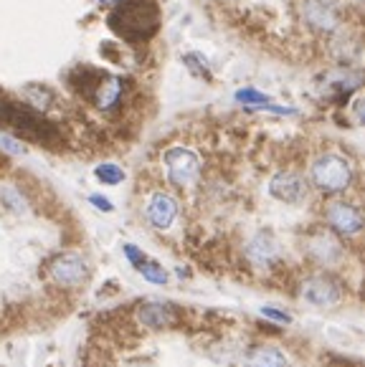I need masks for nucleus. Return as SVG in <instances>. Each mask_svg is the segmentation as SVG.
I'll return each instance as SVG.
<instances>
[{"mask_svg":"<svg viewBox=\"0 0 365 367\" xmlns=\"http://www.w3.org/2000/svg\"><path fill=\"white\" fill-rule=\"evenodd\" d=\"M112 30L127 41H142L158 30V11L142 0H124L110 21Z\"/></svg>","mask_w":365,"mask_h":367,"instance_id":"obj_1","label":"nucleus"},{"mask_svg":"<svg viewBox=\"0 0 365 367\" xmlns=\"http://www.w3.org/2000/svg\"><path fill=\"white\" fill-rule=\"evenodd\" d=\"M350 180H353V170L340 155H323L312 165V182L323 193H342Z\"/></svg>","mask_w":365,"mask_h":367,"instance_id":"obj_2","label":"nucleus"},{"mask_svg":"<svg viewBox=\"0 0 365 367\" xmlns=\"http://www.w3.org/2000/svg\"><path fill=\"white\" fill-rule=\"evenodd\" d=\"M165 168H168V177L173 185L188 187L201 175V160L195 152L185 150V147H173L165 152Z\"/></svg>","mask_w":365,"mask_h":367,"instance_id":"obj_3","label":"nucleus"},{"mask_svg":"<svg viewBox=\"0 0 365 367\" xmlns=\"http://www.w3.org/2000/svg\"><path fill=\"white\" fill-rule=\"evenodd\" d=\"M0 117H3L8 124L16 127V129H21L23 134H30L33 139H49V137H54V127L46 124L41 117L33 115V112H28V109H23V107L8 104V107L0 109Z\"/></svg>","mask_w":365,"mask_h":367,"instance_id":"obj_4","label":"nucleus"},{"mask_svg":"<svg viewBox=\"0 0 365 367\" xmlns=\"http://www.w3.org/2000/svg\"><path fill=\"white\" fill-rule=\"evenodd\" d=\"M51 276L61 286H79L86 279V264L79 256H71V253H64V256H56L49 266Z\"/></svg>","mask_w":365,"mask_h":367,"instance_id":"obj_5","label":"nucleus"},{"mask_svg":"<svg viewBox=\"0 0 365 367\" xmlns=\"http://www.w3.org/2000/svg\"><path fill=\"white\" fill-rule=\"evenodd\" d=\"M328 221L337 233L342 235H355L363 228V216H360L358 208L347 203H332L328 208Z\"/></svg>","mask_w":365,"mask_h":367,"instance_id":"obj_6","label":"nucleus"},{"mask_svg":"<svg viewBox=\"0 0 365 367\" xmlns=\"http://www.w3.org/2000/svg\"><path fill=\"white\" fill-rule=\"evenodd\" d=\"M302 294L307 296L312 304H317V307H332V304L340 301L342 291H340V286L332 281V279L315 276V279H310V281L304 284Z\"/></svg>","mask_w":365,"mask_h":367,"instance_id":"obj_7","label":"nucleus"},{"mask_svg":"<svg viewBox=\"0 0 365 367\" xmlns=\"http://www.w3.org/2000/svg\"><path fill=\"white\" fill-rule=\"evenodd\" d=\"M269 190H272L274 198L284 200V203H299L304 198V193H307V185H304V180L299 175L279 173L269 182Z\"/></svg>","mask_w":365,"mask_h":367,"instance_id":"obj_8","label":"nucleus"},{"mask_svg":"<svg viewBox=\"0 0 365 367\" xmlns=\"http://www.w3.org/2000/svg\"><path fill=\"white\" fill-rule=\"evenodd\" d=\"M178 216V205L170 195L165 193H155L147 203V218L155 228H170V223L175 221Z\"/></svg>","mask_w":365,"mask_h":367,"instance_id":"obj_9","label":"nucleus"},{"mask_svg":"<svg viewBox=\"0 0 365 367\" xmlns=\"http://www.w3.org/2000/svg\"><path fill=\"white\" fill-rule=\"evenodd\" d=\"M122 97V78L120 76H110V74H102L91 91V99L99 109H112Z\"/></svg>","mask_w":365,"mask_h":367,"instance_id":"obj_10","label":"nucleus"},{"mask_svg":"<svg viewBox=\"0 0 365 367\" xmlns=\"http://www.w3.org/2000/svg\"><path fill=\"white\" fill-rule=\"evenodd\" d=\"M140 322L152 330H163V327H170L175 322V314L168 304H158V301H150V304H142L140 312H137Z\"/></svg>","mask_w":365,"mask_h":367,"instance_id":"obj_11","label":"nucleus"},{"mask_svg":"<svg viewBox=\"0 0 365 367\" xmlns=\"http://www.w3.org/2000/svg\"><path fill=\"white\" fill-rule=\"evenodd\" d=\"M340 243L330 238V235H312L310 238V253L315 256L317 261L323 264H332V261L340 259Z\"/></svg>","mask_w":365,"mask_h":367,"instance_id":"obj_12","label":"nucleus"},{"mask_svg":"<svg viewBox=\"0 0 365 367\" xmlns=\"http://www.w3.org/2000/svg\"><path fill=\"white\" fill-rule=\"evenodd\" d=\"M304 13H307V21H310L312 25H317L320 30L332 28V25H335L332 8L325 6L323 0H310V3H307V8H304Z\"/></svg>","mask_w":365,"mask_h":367,"instance_id":"obj_13","label":"nucleus"},{"mask_svg":"<svg viewBox=\"0 0 365 367\" xmlns=\"http://www.w3.org/2000/svg\"><path fill=\"white\" fill-rule=\"evenodd\" d=\"M246 367H286V360L282 357L279 349L274 347H256L246 357Z\"/></svg>","mask_w":365,"mask_h":367,"instance_id":"obj_14","label":"nucleus"},{"mask_svg":"<svg viewBox=\"0 0 365 367\" xmlns=\"http://www.w3.org/2000/svg\"><path fill=\"white\" fill-rule=\"evenodd\" d=\"M246 253H249V259L254 261V264L262 266V264H269V261L274 259V246L269 243L267 235H259V238L249 246V251Z\"/></svg>","mask_w":365,"mask_h":367,"instance_id":"obj_15","label":"nucleus"},{"mask_svg":"<svg viewBox=\"0 0 365 367\" xmlns=\"http://www.w3.org/2000/svg\"><path fill=\"white\" fill-rule=\"evenodd\" d=\"M97 177L107 185H117V182L124 180V173H122L117 165H99L97 168Z\"/></svg>","mask_w":365,"mask_h":367,"instance_id":"obj_16","label":"nucleus"},{"mask_svg":"<svg viewBox=\"0 0 365 367\" xmlns=\"http://www.w3.org/2000/svg\"><path fill=\"white\" fill-rule=\"evenodd\" d=\"M137 266H140L142 276H145L147 281H152V284H165L168 281V274H165L158 264H147V261H142V264H137Z\"/></svg>","mask_w":365,"mask_h":367,"instance_id":"obj_17","label":"nucleus"},{"mask_svg":"<svg viewBox=\"0 0 365 367\" xmlns=\"http://www.w3.org/2000/svg\"><path fill=\"white\" fill-rule=\"evenodd\" d=\"M236 99L241 104H254V107H267V97H264L262 91L256 89H241L236 91Z\"/></svg>","mask_w":365,"mask_h":367,"instance_id":"obj_18","label":"nucleus"},{"mask_svg":"<svg viewBox=\"0 0 365 367\" xmlns=\"http://www.w3.org/2000/svg\"><path fill=\"white\" fill-rule=\"evenodd\" d=\"M124 253H127V259L132 261V264H142V261H145V256H140V251L134 246H124Z\"/></svg>","mask_w":365,"mask_h":367,"instance_id":"obj_19","label":"nucleus"},{"mask_svg":"<svg viewBox=\"0 0 365 367\" xmlns=\"http://www.w3.org/2000/svg\"><path fill=\"white\" fill-rule=\"evenodd\" d=\"M262 312H264V317H272V319H277V322H289V317H286V314L277 312V309H272V307H264Z\"/></svg>","mask_w":365,"mask_h":367,"instance_id":"obj_20","label":"nucleus"},{"mask_svg":"<svg viewBox=\"0 0 365 367\" xmlns=\"http://www.w3.org/2000/svg\"><path fill=\"white\" fill-rule=\"evenodd\" d=\"M89 200H91V205H97V208H102V211H107V213L112 211V203L110 200H104L102 195H91Z\"/></svg>","mask_w":365,"mask_h":367,"instance_id":"obj_21","label":"nucleus"},{"mask_svg":"<svg viewBox=\"0 0 365 367\" xmlns=\"http://www.w3.org/2000/svg\"><path fill=\"white\" fill-rule=\"evenodd\" d=\"M3 145H6L11 152H21V145H16V142H11V139H3Z\"/></svg>","mask_w":365,"mask_h":367,"instance_id":"obj_22","label":"nucleus"},{"mask_svg":"<svg viewBox=\"0 0 365 367\" xmlns=\"http://www.w3.org/2000/svg\"><path fill=\"white\" fill-rule=\"evenodd\" d=\"M97 3H102V6H115V3H124V0H97Z\"/></svg>","mask_w":365,"mask_h":367,"instance_id":"obj_23","label":"nucleus"}]
</instances>
